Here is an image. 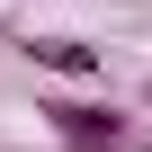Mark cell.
Here are the masks:
<instances>
[{
    "instance_id": "obj_1",
    "label": "cell",
    "mask_w": 152,
    "mask_h": 152,
    "mask_svg": "<svg viewBox=\"0 0 152 152\" xmlns=\"http://www.w3.org/2000/svg\"><path fill=\"white\" fill-rule=\"evenodd\" d=\"M36 116L54 125V143H63V152H125V143H134V125H125L107 99H45Z\"/></svg>"
},
{
    "instance_id": "obj_2",
    "label": "cell",
    "mask_w": 152,
    "mask_h": 152,
    "mask_svg": "<svg viewBox=\"0 0 152 152\" xmlns=\"http://www.w3.org/2000/svg\"><path fill=\"white\" fill-rule=\"evenodd\" d=\"M27 63H45V72H63V81H99V45H81V36H36L27 45Z\"/></svg>"
},
{
    "instance_id": "obj_3",
    "label": "cell",
    "mask_w": 152,
    "mask_h": 152,
    "mask_svg": "<svg viewBox=\"0 0 152 152\" xmlns=\"http://www.w3.org/2000/svg\"><path fill=\"white\" fill-rule=\"evenodd\" d=\"M143 107H152V81H143Z\"/></svg>"
}]
</instances>
